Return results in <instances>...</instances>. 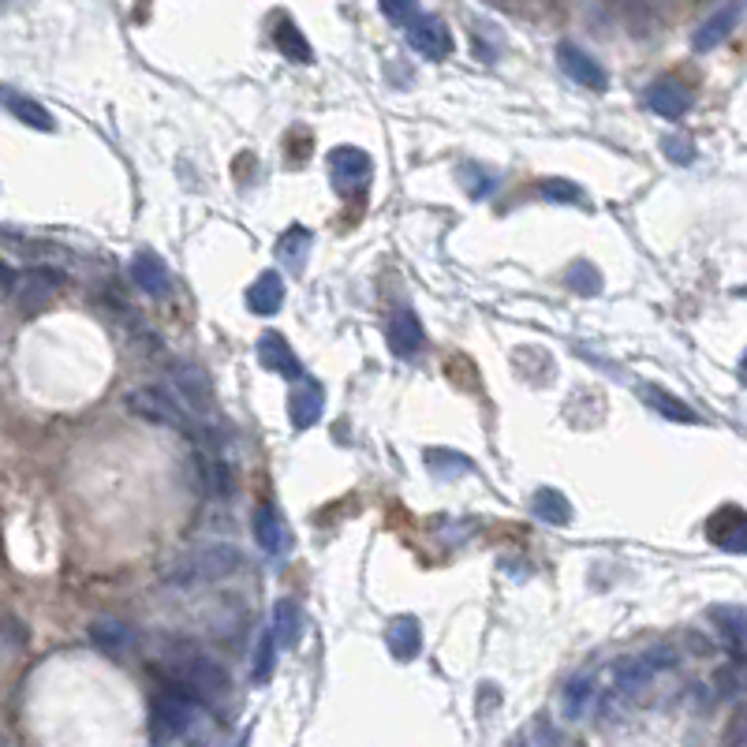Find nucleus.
I'll use <instances>...</instances> for the list:
<instances>
[{
	"mask_svg": "<svg viewBox=\"0 0 747 747\" xmlns=\"http://www.w3.org/2000/svg\"><path fill=\"white\" fill-rule=\"evenodd\" d=\"M460 180H464V191L472 198H490L493 191H498V176L486 172L482 165H464V169H460Z\"/></svg>",
	"mask_w": 747,
	"mask_h": 747,
	"instance_id": "obj_32",
	"label": "nucleus"
},
{
	"mask_svg": "<svg viewBox=\"0 0 747 747\" xmlns=\"http://www.w3.org/2000/svg\"><path fill=\"white\" fill-rule=\"evenodd\" d=\"M677 666V654L669 646H651L643 654H628V658H617L606 673V695L609 703L620 699H635L643 687H651L666 669Z\"/></svg>",
	"mask_w": 747,
	"mask_h": 747,
	"instance_id": "obj_1",
	"label": "nucleus"
},
{
	"mask_svg": "<svg viewBox=\"0 0 747 747\" xmlns=\"http://www.w3.org/2000/svg\"><path fill=\"white\" fill-rule=\"evenodd\" d=\"M740 8H744L740 0H729L725 8H718V12H713L710 20L703 23L699 30H695V38H692L695 53H710V49H718L721 41L733 35L736 23H740Z\"/></svg>",
	"mask_w": 747,
	"mask_h": 747,
	"instance_id": "obj_18",
	"label": "nucleus"
},
{
	"mask_svg": "<svg viewBox=\"0 0 747 747\" xmlns=\"http://www.w3.org/2000/svg\"><path fill=\"white\" fill-rule=\"evenodd\" d=\"M236 747H247V736H240V744Z\"/></svg>",
	"mask_w": 747,
	"mask_h": 747,
	"instance_id": "obj_39",
	"label": "nucleus"
},
{
	"mask_svg": "<svg viewBox=\"0 0 747 747\" xmlns=\"http://www.w3.org/2000/svg\"><path fill=\"white\" fill-rule=\"evenodd\" d=\"M602 699V687L594 684V677H572L561 692V713L568 721H587Z\"/></svg>",
	"mask_w": 747,
	"mask_h": 747,
	"instance_id": "obj_19",
	"label": "nucleus"
},
{
	"mask_svg": "<svg viewBox=\"0 0 747 747\" xmlns=\"http://www.w3.org/2000/svg\"><path fill=\"white\" fill-rule=\"evenodd\" d=\"M602 8L632 38H651L658 30V8H654V0H602Z\"/></svg>",
	"mask_w": 747,
	"mask_h": 747,
	"instance_id": "obj_10",
	"label": "nucleus"
},
{
	"mask_svg": "<svg viewBox=\"0 0 747 747\" xmlns=\"http://www.w3.org/2000/svg\"><path fill=\"white\" fill-rule=\"evenodd\" d=\"M195 721H198V695H191L188 687L169 684L154 695V707H150L154 740H176V736L188 733Z\"/></svg>",
	"mask_w": 747,
	"mask_h": 747,
	"instance_id": "obj_2",
	"label": "nucleus"
},
{
	"mask_svg": "<svg viewBox=\"0 0 747 747\" xmlns=\"http://www.w3.org/2000/svg\"><path fill=\"white\" fill-rule=\"evenodd\" d=\"M707 539L725 553H747V512L744 508H721L710 516Z\"/></svg>",
	"mask_w": 747,
	"mask_h": 747,
	"instance_id": "obj_14",
	"label": "nucleus"
},
{
	"mask_svg": "<svg viewBox=\"0 0 747 747\" xmlns=\"http://www.w3.org/2000/svg\"><path fill=\"white\" fill-rule=\"evenodd\" d=\"M330 169H333V183H337L344 195H351V191L371 183L374 162L359 146H337L330 150Z\"/></svg>",
	"mask_w": 747,
	"mask_h": 747,
	"instance_id": "obj_7",
	"label": "nucleus"
},
{
	"mask_svg": "<svg viewBox=\"0 0 747 747\" xmlns=\"http://www.w3.org/2000/svg\"><path fill=\"white\" fill-rule=\"evenodd\" d=\"M124 404L136 411L139 418H150V423H157V426H169V430H191L188 408H183L176 397H169L165 389H131L128 397H124Z\"/></svg>",
	"mask_w": 747,
	"mask_h": 747,
	"instance_id": "obj_5",
	"label": "nucleus"
},
{
	"mask_svg": "<svg viewBox=\"0 0 747 747\" xmlns=\"http://www.w3.org/2000/svg\"><path fill=\"white\" fill-rule=\"evenodd\" d=\"M0 102H4V108L15 116V120L30 124V128H38V131H53V116H49L46 108H41L38 102H30V98H23V94H12V90H4V94H0Z\"/></svg>",
	"mask_w": 747,
	"mask_h": 747,
	"instance_id": "obj_29",
	"label": "nucleus"
},
{
	"mask_svg": "<svg viewBox=\"0 0 747 747\" xmlns=\"http://www.w3.org/2000/svg\"><path fill=\"white\" fill-rule=\"evenodd\" d=\"M273 658H276V640H273V632H262V640L255 646V684H266V680H270Z\"/></svg>",
	"mask_w": 747,
	"mask_h": 747,
	"instance_id": "obj_36",
	"label": "nucleus"
},
{
	"mask_svg": "<svg viewBox=\"0 0 747 747\" xmlns=\"http://www.w3.org/2000/svg\"><path fill=\"white\" fill-rule=\"evenodd\" d=\"M131 281H136V288H142L146 296H169V288H172L169 266H165V258L154 255V250H139V255L131 258Z\"/></svg>",
	"mask_w": 747,
	"mask_h": 747,
	"instance_id": "obj_15",
	"label": "nucleus"
},
{
	"mask_svg": "<svg viewBox=\"0 0 747 747\" xmlns=\"http://www.w3.org/2000/svg\"><path fill=\"white\" fill-rule=\"evenodd\" d=\"M310 243H314L310 229H304V224H292V229H284V236L276 240V258H281L292 273H299V270H304V258H307Z\"/></svg>",
	"mask_w": 747,
	"mask_h": 747,
	"instance_id": "obj_26",
	"label": "nucleus"
},
{
	"mask_svg": "<svg viewBox=\"0 0 747 747\" xmlns=\"http://www.w3.org/2000/svg\"><path fill=\"white\" fill-rule=\"evenodd\" d=\"M255 542L262 545L266 553H284L288 550V527H284V516L273 505H258L255 508Z\"/></svg>",
	"mask_w": 747,
	"mask_h": 747,
	"instance_id": "obj_22",
	"label": "nucleus"
},
{
	"mask_svg": "<svg viewBox=\"0 0 747 747\" xmlns=\"http://www.w3.org/2000/svg\"><path fill=\"white\" fill-rule=\"evenodd\" d=\"M426 467H430L434 475H441V478H452V475L472 472V460L456 456V452H449V449H426Z\"/></svg>",
	"mask_w": 747,
	"mask_h": 747,
	"instance_id": "obj_31",
	"label": "nucleus"
},
{
	"mask_svg": "<svg viewBox=\"0 0 747 747\" xmlns=\"http://www.w3.org/2000/svg\"><path fill=\"white\" fill-rule=\"evenodd\" d=\"M136 628L124 624L120 617H98L94 624H90V643L98 646V651H105L108 658H120V654L136 651Z\"/></svg>",
	"mask_w": 747,
	"mask_h": 747,
	"instance_id": "obj_16",
	"label": "nucleus"
},
{
	"mask_svg": "<svg viewBox=\"0 0 747 747\" xmlns=\"http://www.w3.org/2000/svg\"><path fill=\"white\" fill-rule=\"evenodd\" d=\"M270 632L276 640V651H292L304 635V609H299L296 598H281L273 602V620H270Z\"/></svg>",
	"mask_w": 747,
	"mask_h": 747,
	"instance_id": "obj_20",
	"label": "nucleus"
},
{
	"mask_svg": "<svg viewBox=\"0 0 747 747\" xmlns=\"http://www.w3.org/2000/svg\"><path fill=\"white\" fill-rule=\"evenodd\" d=\"M198 472H203L206 486L217 493V498H229V490H232V475H229V467H224L221 460H209V456H203V460H198Z\"/></svg>",
	"mask_w": 747,
	"mask_h": 747,
	"instance_id": "obj_35",
	"label": "nucleus"
},
{
	"mask_svg": "<svg viewBox=\"0 0 747 747\" xmlns=\"http://www.w3.org/2000/svg\"><path fill=\"white\" fill-rule=\"evenodd\" d=\"M243 565L236 545H206V550L191 553V557L180 561V568L169 572L172 587H195V583H209V579H224L232 576Z\"/></svg>",
	"mask_w": 747,
	"mask_h": 747,
	"instance_id": "obj_4",
	"label": "nucleus"
},
{
	"mask_svg": "<svg viewBox=\"0 0 747 747\" xmlns=\"http://www.w3.org/2000/svg\"><path fill=\"white\" fill-rule=\"evenodd\" d=\"M643 102H646V108H651L654 116L680 120V116H687V108H692V90H687L680 79H658V82H651V87H646Z\"/></svg>",
	"mask_w": 747,
	"mask_h": 747,
	"instance_id": "obj_11",
	"label": "nucleus"
},
{
	"mask_svg": "<svg viewBox=\"0 0 747 747\" xmlns=\"http://www.w3.org/2000/svg\"><path fill=\"white\" fill-rule=\"evenodd\" d=\"M740 374H744V382H747V356H744V363H740Z\"/></svg>",
	"mask_w": 747,
	"mask_h": 747,
	"instance_id": "obj_38",
	"label": "nucleus"
},
{
	"mask_svg": "<svg viewBox=\"0 0 747 747\" xmlns=\"http://www.w3.org/2000/svg\"><path fill=\"white\" fill-rule=\"evenodd\" d=\"M661 154H666L673 165H692L695 162V142L687 136H669V139H661Z\"/></svg>",
	"mask_w": 747,
	"mask_h": 747,
	"instance_id": "obj_37",
	"label": "nucleus"
},
{
	"mask_svg": "<svg viewBox=\"0 0 747 747\" xmlns=\"http://www.w3.org/2000/svg\"><path fill=\"white\" fill-rule=\"evenodd\" d=\"M385 643H389V654L397 661H411L418 658V646H423V628H418L415 617H397L385 632Z\"/></svg>",
	"mask_w": 747,
	"mask_h": 747,
	"instance_id": "obj_24",
	"label": "nucleus"
},
{
	"mask_svg": "<svg viewBox=\"0 0 747 747\" xmlns=\"http://www.w3.org/2000/svg\"><path fill=\"white\" fill-rule=\"evenodd\" d=\"M172 377H176V389H180V404H188L191 411H198V415L214 411V385H209V377H206L203 366L176 363L172 366Z\"/></svg>",
	"mask_w": 747,
	"mask_h": 747,
	"instance_id": "obj_13",
	"label": "nucleus"
},
{
	"mask_svg": "<svg viewBox=\"0 0 747 747\" xmlns=\"http://www.w3.org/2000/svg\"><path fill=\"white\" fill-rule=\"evenodd\" d=\"M535 516L545 527H568L572 524V505H568V498L561 490H539L535 493Z\"/></svg>",
	"mask_w": 747,
	"mask_h": 747,
	"instance_id": "obj_27",
	"label": "nucleus"
},
{
	"mask_svg": "<svg viewBox=\"0 0 747 747\" xmlns=\"http://www.w3.org/2000/svg\"><path fill=\"white\" fill-rule=\"evenodd\" d=\"M258 359H262L266 371H273L276 377H284V382H292V385L307 377L304 363H299V356H296V348H292L281 333H262V337H258Z\"/></svg>",
	"mask_w": 747,
	"mask_h": 747,
	"instance_id": "obj_9",
	"label": "nucleus"
},
{
	"mask_svg": "<svg viewBox=\"0 0 747 747\" xmlns=\"http://www.w3.org/2000/svg\"><path fill=\"white\" fill-rule=\"evenodd\" d=\"M273 46H276V53L288 56V61H296V64H310V61H314V49H310L307 35L288 20V15H276V23H273Z\"/></svg>",
	"mask_w": 747,
	"mask_h": 747,
	"instance_id": "obj_23",
	"label": "nucleus"
},
{
	"mask_svg": "<svg viewBox=\"0 0 747 747\" xmlns=\"http://www.w3.org/2000/svg\"><path fill=\"white\" fill-rule=\"evenodd\" d=\"M0 4H4V0H0Z\"/></svg>",
	"mask_w": 747,
	"mask_h": 747,
	"instance_id": "obj_40",
	"label": "nucleus"
},
{
	"mask_svg": "<svg viewBox=\"0 0 747 747\" xmlns=\"http://www.w3.org/2000/svg\"><path fill=\"white\" fill-rule=\"evenodd\" d=\"M643 400L651 404L654 411H658L661 418H673V423H699V415H695L692 408L684 404V400H677L673 392H666V389H654V385H643Z\"/></svg>",
	"mask_w": 747,
	"mask_h": 747,
	"instance_id": "obj_28",
	"label": "nucleus"
},
{
	"mask_svg": "<svg viewBox=\"0 0 747 747\" xmlns=\"http://www.w3.org/2000/svg\"><path fill=\"white\" fill-rule=\"evenodd\" d=\"M539 195L545 198V203H561V206L583 203V188H576L572 180H542L539 183Z\"/></svg>",
	"mask_w": 747,
	"mask_h": 747,
	"instance_id": "obj_33",
	"label": "nucleus"
},
{
	"mask_svg": "<svg viewBox=\"0 0 747 747\" xmlns=\"http://www.w3.org/2000/svg\"><path fill=\"white\" fill-rule=\"evenodd\" d=\"M322 411H325V389L314 382V377H304L296 382L288 397V418L296 430H310V426L322 423Z\"/></svg>",
	"mask_w": 747,
	"mask_h": 747,
	"instance_id": "obj_12",
	"label": "nucleus"
},
{
	"mask_svg": "<svg viewBox=\"0 0 747 747\" xmlns=\"http://www.w3.org/2000/svg\"><path fill=\"white\" fill-rule=\"evenodd\" d=\"M411 49H415L418 56H426V61H445V56L452 53V35L449 27H445V20H438V15H418L415 23L404 30Z\"/></svg>",
	"mask_w": 747,
	"mask_h": 747,
	"instance_id": "obj_8",
	"label": "nucleus"
},
{
	"mask_svg": "<svg viewBox=\"0 0 747 747\" xmlns=\"http://www.w3.org/2000/svg\"><path fill=\"white\" fill-rule=\"evenodd\" d=\"M169 673H172V684L188 687V692L198 695V699H209V695H217V692L229 687L224 669L217 666L214 658H206L203 651H195V646H180V651H172Z\"/></svg>",
	"mask_w": 747,
	"mask_h": 747,
	"instance_id": "obj_3",
	"label": "nucleus"
},
{
	"mask_svg": "<svg viewBox=\"0 0 747 747\" xmlns=\"http://www.w3.org/2000/svg\"><path fill=\"white\" fill-rule=\"evenodd\" d=\"M247 307L255 310L258 318H270L284 307V276L276 270H266L255 276V284L247 288Z\"/></svg>",
	"mask_w": 747,
	"mask_h": 747,
	"instance_id": "obj_21",
	"label": "nucleus"
},
{
	"mask_svg": "<svg viewBox=\"0 0 747 747\" xmlns=\"http://www.w3.org/2000/svg\"><path fill=\"white\" fill-rule=\"evenodd\" d=\"M426 348V330L411 310H397L389 322V351L397 359H415Z\"/></svg>",
	"mask_w": 747,
	"mask_h": 747,
	"instance_id": "obj_17",
	"label": "nucleus"
},
{
	"mask_svg": "<svg viewBox=\"0 0 747 747\" xmlns=\"http://www.w3.org/2000/svg\"><path fill=\"white\" fill-rule=\"evenodd\" d=\"M710 617L718 624V632L725 635V643L747 658V613L740 606H713Z\"/></svg>",
	"mask_w": 747,
	"mask_h": 747,
	"instance_id": "obj_25",
	"label": "nucleus"
},
{
	"mask_svg": "<svg viewBox=\"0 0 747 747\" xmlns=\"http://www.w3.org/2000/svg\"><path fill=\"white\" fill-rule=\"evenodd\" d=\"M382 4V12H385V20L392 23V27H400V30H408L411 23L423 15V8H418V0H377Z\"/></svg>",
	"mask_w": 747,
	"mask_h": 747,
	"instance_id": "obj_34",
	"label": "nucleus"
},
{
	"mask_svg": "<svg viewBox=\"0 0 747 747\" xmlns=\"http://www.w3.org/2000/svg\"><path fill=\"white\" fill-rule=\"evenodd\" d=\"M565 281H568V288L579 292V296H598V292H602V273H598V266L587 262V258H579V262L568 266Z\"/></svg>",
	"mask_w": 747,
	"mask_h": 747,
	"instance_id": "obj_30",
	"label": "nucleus"
},
{
	"mask_svg": "<svg viewBox=\"0 0 747 747\" xmlns=\"http://www.w3.org/2000/svg\"><path fill=\"white\" fill-rule=\"evenodd\" d=\"M557 64H561V72H565L568 79L579 82V87H587V90H606L609 87L606 68H602V64L594 61L587 49H579L576 41H561V46H557Z\"/></svg>",
	"mask_w": 747,
	"mask_h": 747,
	"instance_id": "obj_6",
	"label": "nucleus"
}]
</instances>
